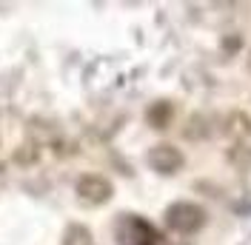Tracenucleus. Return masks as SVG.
<instances>
[{"instance_id": "nucleus-1", "label": "nucleus", "mask_w": 251, "mask_h": 245, "mask_svg": "<svg viewBox=\"0 0 251 245\" xmlns=\"http://www.w3.org/2000/svg\"><path fill=\"white\" fill-rule=\"evenodd\" d=\"M114 237H117L120 245H157L160 243L157 228L149 220H143V217H137V214L120 217L117 225H114Z\"/></svg>"}, {"instance_id": "nucleus-2", "label": "nucleus", "mask_w": 251, "mask_h": 245, "mask_svg": "<svg viewBox=\"0 0 251 245\" xmlns=\"http://www.w3.org/2000/svg\"><path fill=\"white\" fill-rule=\"evenodd\" d=\"M166 225L177 234H197L205 225V211L194 202H174L166 208Z\"/></svg>"}, {"instance_id": "nucleus-3", "label": "nucleus", "mask_w": 251, "mask_h": 245, "mask_svg": "<svg viewBox=\"0 0 251 245\" xmlns=\"http://www.w3.org/2000/svg\"><path fill=\"white\" fill-rule=\"evenodd\" d=\"M111 191H114L111 183L106 177H100V174H86V177H80V183H77V197L86 205H103V202H109Z\"/></svg>"}, {"instance_id": "nucleus-4", "label": "nucleus", "mask_w": 251, "mask_h": 245, "mask_svg": "<svg viewBox=\"0 0 251 245\" xmlns=\"http://www.w3.org/2000/svg\"><path fill=\"white\" fill-rule=\"evenodd\" d=\"M149 166L154 171H160V174H174V171H180V166H183V154L177 151L174 146L163 143V146H154L149 151Z\"/></svg>"}, {"instance_id": "nucleus-5", "label": "nucleus", "mask_w": 251, "mask_h": 245, "mask_svg": "<svg viewBox=\"0 0 251 245\" xmlns=\"http://www.w3.org/2000/svg\"><path fill=\"white\" fill-rule=\"evenodd\" d=\"M169 117H172V106H169V103H157V106L149 111V120H151L154 128H166Z\"/></svg>"}, {"instance_id": "nucleus-6", "label": "nucleus", "mask_w": 251, "mask_h": 245, "mask_svg": "<svg viewBox=\"0 0 251 245\" xmlns=\"http://www.w3.org/2000/svg\"><path fill=\"white\" fill-rule=\"evenodd\" d=\"M249 69H251V60H249Z\"/></svg>"}]
</instances>
